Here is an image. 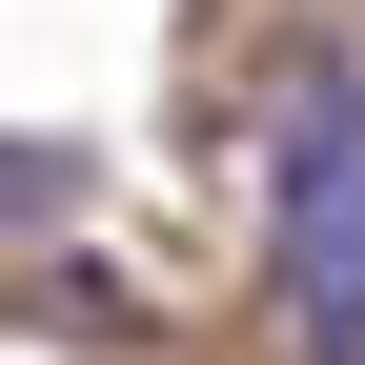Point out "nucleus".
<instances>
[{
	"instance_id": "f257e3e1",
	"label": "nucleus",
	"mask_w": 365,
	"mask_h": 365,
	"mask_svg": "<svg viewBox=\"0 0 365 365\" xmlns=\"http://www.w3.org/2000/svg\"><path fill=\"white\" fill-rule=\"evenodd\" d=\"M284 345L365 365V61L284 81Z\"/></svg>"
}]
</instances>
